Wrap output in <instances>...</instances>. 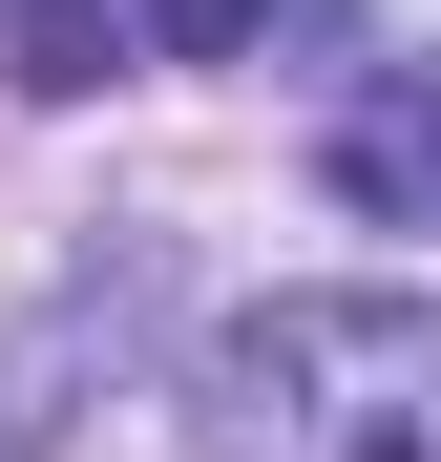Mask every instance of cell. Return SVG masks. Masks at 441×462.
I'll use <instances>...</instances> for the list:
<instances>
[{
	"label": "cell",
	"instance_id": "1",
	"mask_svg": "<svg viewBox=\"0 0 441 462\" xmlns=\"http://www.w3.org/2000/svg\"><path fill=\"white\" fill-rule=\"evenodd\" d=\"M232 462H441V316L420 294H273L210 337Z\"/></svg>",
	"mask_w": 441,
	"mask_h": 462
},
{
	"label": "cell",
	"instance_id": "3",
	"mask_svg": "<svg viewBox=\"0 0 441 462\" xmlns=\"http://www.w3.org/2000/svg\"><path fill=\"white\" fill-rule=\"evenodd\" d=\"M106 63H126L106 0H22V85H106Z\"/></svg>",
	"mask_w": 441,
	"mask_h": 462
},
{
	"label": "cell",
	"instance_id": "2",
	"mask_svg": "<svg viewBox=\"0 0 441 462\" xmlns=\"http://www.w3.org/2000/svg\"><path fill=\"white\" fill-rule=\"evenodd\" d=\"M336 189L379 231H441V63H400L379 106H336Z\"/></svg>",
	"mask_w": 441,
	"mask_h": 462
}]
</instances>
